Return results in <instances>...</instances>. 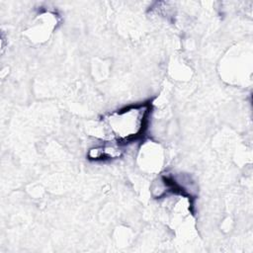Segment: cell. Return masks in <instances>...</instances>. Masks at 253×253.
<instances>
[{"label": "cell", "mask_w": 253, "mask_h": 253, "mask_svg": "<svg viewBox=\"0 0 253 253\" xmlns=\"http://www.w3.org/2000/svg\"><path fill=\"white\" fill-rule=\"evenodd\" d=\"M149 113L148 105H138L119 110L106 118V126L120 142H128L138 138L143 132Z\"/></svg>", "instance_id": "6da1fadb"}]
</instances>
